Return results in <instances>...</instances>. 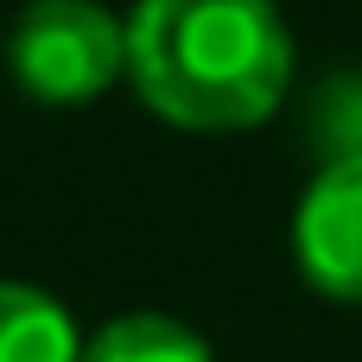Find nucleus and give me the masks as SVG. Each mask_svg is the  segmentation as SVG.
Instances as JSON below:
<instances>
[{"mask_svg":"<svg viewBox=\"0 0 362 362\" xmlns=\"http://www.w3.org/2000/svg\"><path fill=\"white\" fill-rule=\"evenodd\" d=\"M293 25L274 0H134L127 83L185 134H248L293 89Z\"/></svg>","mask_w":362,"mask_h":362,"instance_id":"f257e3e1","label":"nucleus"},{"mask_svg":"<svg viewBox=\"0 0 362 362\" xmlns=\"http://www.w3.org/2000/svg\"><path fill=\"white\" fill-rule=\"evenodd\" d=\"M6 76L38 108H83L127 83V19L102 0H32L6 32Z\"/></svg>","mask_w":362,"mask_h":362,"instance_id":"f03ea898","label":"nucleus"},{"mask_svg":"<svg viewBox=\"0 0 362 362\" xmlns=\"http://www.w3.org/2000/svg\"><path fill=\"white\" fill-rule=\"evenodd\" d=\"M293 261L312 293L362 305V146L331 153L293 210Z\"/></svg>","mask_w":362,"mask_h":362,"instance_id":"7ed1b4c3","label":"nucleus"},{"mask_svg":"<svg viewBox=\"0 0 362 362\" xmlns=\"http://www.w3.org/2000/svg\"><path fill=\"white\" fill-rule=\"evenodd\" d=\"M83 325L32 280H0V362H83Z\"/></svg>","mask_w":362,"mask_h":362,"instance_id":"20e7f679","label":"nucleus"},{"mask_svg":"<svg viewBox=\"0 0 362 362\" xmlns=\"http://www.w3.org/2000/svg\"><path fill=\"white\" fill-rule=\"evenodd\" d=\"M83 362H216V350L172 312H115L89 331Z\"/></svg>","mask_w":362,"mask_h":362,"instance_id":"39448f33","label":"nucleus"},{"mask_svg":"<svg viewBox=\"0 0 362 362\" xmlns=\"http://www.w3.org/2000/svg\"><path fill=\"white\" fill-rule=\"evenodd\" d=\"M344 146H362V70L344 83V95H337V146L331 153H344Z\"/></svg>","mask_w":362,"mask_h":362,"instance_id":"423d86ee","label":"nucleus"}]
</instances>
